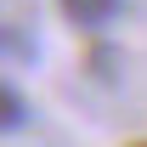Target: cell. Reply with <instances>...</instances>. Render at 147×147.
Wrapping results in <instances>:
<instances>
[{"mask_svg":"<svg viewBox=\"0 0 147 147\" xmlns=\"http://www.w3.org/2000/svg\"><path fill=\"white\" fill-rule=\"evenodd\" d=\"M130 147H147V142H130Z\"/></svg>","mask_w":147,"mask_h":147,"instance_id":"obj_3","label":"cell"},{"mask_svg":"<svg viewBox=\"0 0 147 147\" xmlns=\"http://www.w3.org/2000/svg\"><path fill=\"white\" fill-rule=\"evenodd\" d=\"M17 125H23V96L0 79V130H17Z\"/></svg>","mask_w":147,"mask_h":147,"instance_id":"obj_2","label":"cell"},{"mask_svg":"<svg viewBox=\"0 0 147 147\" xmlns=\"http://www.w3.org/2000/svg\"><path fill=\"white\" fill-rule=\"evenodd\" d=\"M62 11H68L74 23H85V28H102V23H113L119 0H62Z\"/></svg>","mask_w":147,"mask_h":147,"instance_id":"obj_1","label":"cell"}]
</instances>
